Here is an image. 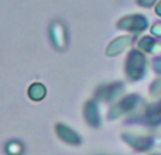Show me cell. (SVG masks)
<instances>
[{
  "label": "cell",
  "instance_id": "6da1fadb",
  "mask_svg": "<svg viewBox=\"0 0 161 155\" xmlns=\"http://www.w3.org/2000/svg\"><path fill=\"white\" fill-rule=\"evenodd\" d=\"M154 2H156V0H139V3L142 6H151Z\"/></svg>",
  "mask_w": 161,
  "mask_h": 155
},
{
  "label": "cell",
  "instance_id": "7a4b0ae2",
  "mask_svg": "<svg viewBox=\"0 0 161 155\" xmlns=\"http://www.w3.org/2000/svg\"><path fill=\"white\" fill-rule=\"evenodd\" d=\"M156 11H157V14H160L161 16V2L157 4V7H156Z\"/></svg>",
  "mask_w": 161,
  "mask_h": 155
}]
</instances>
